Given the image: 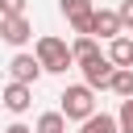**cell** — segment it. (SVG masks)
Here are the masks:
<instances>
[{
  "label": "cell",
  "mask_w": 133,
  "mask_h": 133,
  "mask_svg": "<svg viewBox=\"0 0 133 133\" xmlns=\"http://www.w3.org/2000/svg\"><path fill=\"white\" fill-rule=\"evenodd\" d=\"M71 54H75V62H87V58H96V54H100V46H96V37H75Z\"/></svg>",
  "instance_id": "cell-12"
},
{
  "label": "cell",
  "mask_w": 133,
  "mask_h": 133,
  "mask_svg": "<svg viewBox=\"0 0 133 133\" xmlns=\"http://www.w3.org/2000/svg\"><path fill=\"white\" fill-rule=\"evenodd\" d=\"M37 133H66V116L62 112H42L37 116Z\"/></svg>",
  "instance_id": "cell-11"
},
{
  "label": "cell",
  "mask_w": 133,
  "mask_h": 133,
  "mask_svg": "<svg viewBox=\"0 0 133 133\" xmlns=\"http://www.w3.org/2000/svg\"><path fill=\"white\" fill-rule=\"evenodd\" d=\"M0 12L4 17H25V0H0Z\"/></svg>",
  "instance_id": "cell-14"
},
{
  "label": "cell",
  "mask_w": 133,
  "mask_h": 133,
  "mask_svg": "<svg viewBox=\"0 0 133 133\" xmlns=\"http://www.w3.org/2000/svg\"><path fill=\"white\" fill-rule=\"evenodd\" d=\"M0 21H4V12H0Z\"/></svg>",
  "instance_id": "cell-17"
},
{
  "label": "cell",
  "mask_w": 133,
  "mask_h": 133,
  "mask_svg": "<svg viewBox=\"0 0 133 133\" xmlns=\"http://www.w3.org/2000/svg\"><path fill=\"white\" fill-rule=\"evenodd\" d=\"M8 75H12V83H37V75H42V62H37V54H17L12 62H8Z\"/></svg>",
  "instance_id": "cell-4"
},
{
  "label": "cell",
  "mask_w": 133,
  "mask_h": 133,
  "mask_svg": "<svg viewBox=\"0 0 133 133\" xmlns=\"http://www.w3.org/2000/svg\"><path fill=\"white\" fill-rule=\"evenodd\" d=\"M108 91H116L121 100H133V66H116V75H112V87Z\"/></svg>",
  "instance_id": "cell-10"
},
{
  "label": "cell",
  "mask_w": 133,
  "mask_h": 133,
  "mask_svg": "<svg viewBox=\"0 0 133 133\" xmlns=\"http://www.w3.org/2000/svg\"><path fill=\"white\" fill-rule=\"evenodd\" d=\"M0 100H4V108H8V112H25V108L33 104V87H29V83H8Z\"/></svg>",
  "instance_id": "cell-7"
},
{
  "label": "cell",
  "mask_w": 133,
  "mask_h": 133,
  "mask_svg": "<svg viewBox=\"0 0 133 133\" xmlns=\"http://www.w3.org/2000/svg\"><path fill=\"white\" fill-rule=\"evenodd\" d=\"M116 12H121V25H125V29H133V0H121V8H116Z\"/></svg>",
  "instance_id": "cell-15"
},
{
  "label": "cell",
  "mask_w": 133,
  "mask_h": 133,
  "mask_svg": "<svg viewBox=\"0 0 133 133\" xmlns=\"http://www.w3.org/2000/svg\"><path fill=\"white\" fill-rule=\"evenodd\" d=\"M116 125H121V133H133V100H121V112H116Z\"/></svg>",
  "instance_id": "cell-13"
},
{
  "label": "cell",
  "mask_w": 133,
  "mask_h": 133,
  "mask_svg": "<svg viewBox=\"0 0 133 133\" xmlns=\"http://www.w3.org/2000/svg\"><path fill=\"white\" fill-rule=\"evenodd\" d=\"M4 133H33V129H29V125H21V121H17V125H8V129H4Z\"/></svg>",
  "instance_id": "cell-16"
},
{
  "label": "cell",
  "mask_w": 133,
  "mask_h": 133,
  "mask_svg": "<svg viewBox=\"0 0 133 133\" xmlns=\"http://www.w3.org/2000/svg\"><path fill=\"white\" fill-rule=\"evenodd\" d=\"M37 62H42V71H50V75H62L66 66H75V54H71V46L62 42V37H37Z\"/></svg>",
  "instance_id": "cell-1"
},
{
  "label": "cell",
  "mask_w": 133,
  "mask_h": 133,
  "mask_svg": "<svg viewBox=\"0 0 133 133\" xmlns=\"http://www.w3.org/2000/svg\"><path fill=\"white\" fill-rule=\"evenodd\" d=\"M79 133H121V125H116V116L96 112V116H87V121H83V129H79Z\"/></svg>",
  "instance_id": "cell-8"
},
{
  "label": "cell",
  "mask_w": 133,
  "mask_h": 133,
  "mask_svg": "<svg viewBox=\"0 0 133 133\" xmlns=\"http://www.w3.org/2000/svg\"><path fill=\"white\" fill-rule=\"evenodd\" d=\"M79 71H83V83L96 91V87H112V75H116V62L108 58V54H96V58H87V62H79Z\"/></svg>",
  "instance_id": "cell-3"
},
{
  "label": "cell",
  "mask_w": 133,
  "mask_h": 133,
  "mask_svg": "<svg viewBox=\"0 0 133 133\" xmlns=\"http://www.w3.org/2000/svg\"><path fill=\"white\" fill-rule=\"evenodd\" d=\"M108 58H112L116 66H133V37H116V42L108 46Z\"/></svg>",
  "instance_id": "cell-9"
},
{
  "label": "cell",
  "mask_w": 133,
  "mask_h": 133,
  "mask_svg": "<svg viewBox=\"0 0 133 133\" xmlns=\"http://www.w3.org/2000/svg\"><path fill=\"white\" fill-rule=\"evenodd\" d=\"M0 37H4L8 46H25V42L33 37V25H29L25 17H4V21H0Z\"/></svg>",
  "instance_id": "cell-6"
},
{
  "label": "cell",
  "mask_w": 133,
  "mask_h": 133,
  "mask_svg": "<svg viewBox=\"0 0 133 133\" xmlns=\"http://www.w3.org/2000/svg\"><path fill=\"white\" fill-rule=\"evenodd\" d=\"M91 33H100V37L116 42V37L125 33V25H121V12H108V8H96V17H91Z\"/></svg>",
  "instance_id": "cell-5"
},
{
  "label": "cell",
  "mask_w": 133,
  "mask_h": 133,
  "mask_svg": "<svg viewBox=\"0 0 133 133\" xmlns=\"http://www.w3.org/2000/svg\"><path fill=\"white\" fill-rule=\"evenodd\" d=\"M58 100H62V116H66V121H87V116H96V91H91L87 83L66 87Z\"/></svg>",
  "instance_id": "cell-2"
}]
</instances>
